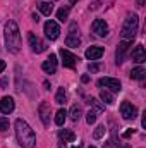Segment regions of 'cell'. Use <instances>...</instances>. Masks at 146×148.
Returning <instances> with one entry per match:
<instances>
[{
	"instance_id": "cb8c5ba5",
	"label": "cell",
	"mask_w": 146,
	"mask_h": 148,
	"mask_svg": "<svg viewBox=\"0 0 146 148\" xmlns=\"http://www.w3.org/2000/svg\"><path fill=\"white\" fill-rule=\"evenodd\" d=\"M79 117H81V107L79 105H72V109H71V119L72 121H79Z\"/></svg>"
},
{
	"instance_id": "d6a6232c",
	"label": "cell",
	"mask_w": 146,
	"mask_h": 148,
	"mask_svg": "<svg viewBox=\"0 0 146 148\" xmlns=\"http://www.w3.org/2000/svg\"><path fill=\"white\" fill-rule=\"evenodd\" d=\"M72 148H81V147H72Z\"/></svg>"
},
{
	"instance_id": "6da1fadb",
	"label": "cell",
	"mask_w": 146,
	"mask_h": 148,
	"mask_svg": "<svg viewBox=\"0 0 146 148\" xmlns=\"http://www.w3.org/2000/svg\"><path fill=\"white\" fill-rule=\"evenodd\" d=\"M16 140H17V143H19L21 148H35V145H36V134H35V131L23 119L16 121Z\"/></svg>"
},
{
	"instance_id": "2e32d148",
	"label": "cell",
	"mask_w": 146,
	"mask_h": 148,
	"mask_svg": "<svg viewBox=\"0 0 146 148\" xmlns=\"http://www.w3.org/2000/svg\"><path fill=\"white\" fill-rule=\"evenodd\" d=\"M59 138H60L64 143H71V141L76 140V134H74V131H71V129H60Z\"/></svg>"
},
{
	"instance_id": "277c9868",
	"label": "cell",
	"mask_w": 146,
	"mask_h": 148,
	"mask_svg": "<svg viewBox=\"0 0 146 148\" xmlns=\"http://www.w3.org/2000/svg\"><path fill=\"white\" fill-rule=\"evenodd\" d=\"M98 86L108 90V91H112V93H119V91L122 90L120 81H119V79H113V77H102V79L98 81Z\"/></svg>"
},
{
	"instance_id": "5bb4252c",
	"label": "cell",
	"mask_w": 146,
	"mask_h": 148,
	"mask_svg": "<svg viewBox=\"0 0 146 148\" xmlns=\"http://www.w3.org/2000/svg\"><path fill=\"white\" fill-rule=\"evenodd\" d=\"M103 53H105V48H103V47H89V48L86 50V59H89V60H98V59H102Z\"/></svg>"
},
{
	"instance_id": "7c38bea8",
	"label": "cell",
	"mask_w": 146,
	"mask_h": 148,
	"mask_svg": "<svg viewBox=\"0 0 146 148\" xmlns=\"http://www.w3.org/2000/svg\"><path fill=\"white\" fill-rule=\"evenodd\" d=\"M41 69H43L46 74H55V71H57V57L52 53V55L41 64Z\"/></svg>"
},
{
	"instance_id": "9c48e42d",
	"label": "cell",
	"mask_w": 146,
	"mask_h": 148,
	"mask_svg": "<svg viewBox=\"0 0 146 148\" xmlns=\"http://www.w3.org/2000/svg\"><path fill=\"white\" fill-rule=\"evenodd\" d=\"M28 40H29V45H31V50L35 52V53H41V52H45V48H46V45L40 40V38L35 35V33H28Z\"/></svg>"
},
{
	"instance_id": "f1b7e54d",
	"label": "cell",
	"mask_w": 146,
	"mask_h": 148,
	"mask_svg": "<svg viewBox=\"0 0 146 148\" xmlns=\"http://www.w3.org/2000/svg\"><path fill=\"white\" fill-rule=\"evenodd\" d=\"M81 81H83V83H88V81H89V76H83Z\"/></svg>"
},
{
	"instance_id": "e575fe53",
	"label": "cell",
	"mask_w": 146,
	"mask_h": 148,
	"mask_svg": "<svg viewBox=\"0 0 146 148\" xmlns=\"http://www.w3.org/2000/svg\"><path fill=\"white\" fill-rule=\"evenodd\" d=\"M60 148H65V147H60Z\"/></svg>"
},
{
	"instance_id": "83f0119b",
	"label": "cell",
	"mask_w": 146,
	"mask_h": 148,
	"mask_svg": "<svg viewBox=\"0 0 146 148\" xmlns=\"http://www.w3.org/2000/svg\"><path fill=\"white\" fill-rule=\"evenodd\" d=\"M132 134H134V129H127V131L124 133V138H131Z\"/></svg>"
},
{
	"instance_id": "ba28073f",
	"label": "cell",
	"mask_w": 146,
	"mask_h": 148,
	"mask_svg": "<svg viewBox=\"0 0 146 148\" xmlns=\"http://www.w3.org/2000/svg\"><path fill=\"white\" fill-rule=\"evenodd\" d=\"M60 57H62L64 66H65V67H69V69L76 67V64H77V60H79L74 53H71V52H69V50H65V48H60Z\"/></svg>"
},
{
	"instance_id": "484cf974",
	"label": "cell",
	"mask_w": 146,
	"mask_h": 148,
	"mask_svg": "<svg viewBox=\"0 0 146 148\" xmlns=\"http://www.w3.org/2000/svg\"><path fill=\"white\" fill-rule=\"evenodd\" d=\"M9 129V119L7 117H0V133H5Z\"/></svg>"
},
{
	"instance_id": "52a82bcc",
	"label": "cell",
	"mask_w": 146,
	"mask_h": 148,
	"mask_svg": "<svg viewBox=\"0 0 146 148\" xmlns=\"http://www.w3.org/2000/svg\"><path fill=\"white\" fill-rule=\"evenodd\" d=\"M38 114H40L41 122H43L45 126H48V124H50V115H52V107H50V103H48V102H41L40 107H38Z\"/></svg>"
},
{
	"instance_id": "d4e9b609",
	"label": "cell",
	"mask_w": 146,
	"mask_h": 148,
	"mask_svg": "<svg viewBox=\"0 0 146 148\" xmlns=\"http://www.w3.org/2000/svg\"><path fill=\"white\" fill-rule=\"evenodd\" d=\"M105 126H98L96 129H95V133H93V138L95 140H100V138H103V134H105Z\"/></svg>"
},
{
	"instance_id": "9a60e30c",
	"label": "cell",
	"mask_w": 146,
	"mask_h": 148,
	"mask_svg": "<svg viewBox=\"0 0 146 148\" xmlns=\"http://www.w3.org/2000/svg\"><path fill=\"white\" fill-rule=\"evenodd\" d=\"M132 60L138 62V64H143V62L146 60V50H145V47H143L141 43L134 47V50H132Z\"/></svg>"
},
{
	"instance_id": "836d02e7",
	"label": "cell",
	"mask_w": 146,
	"mask_h": 148,
	"mask_svg": "<svg viewBox=\"0 0 146 148\" xmlns=\"http://www.w3.org/2000/svg\"><path fill=\"white\" fill-rule=\"evenodd\" d=\"M89 148H96V147H89Z\"/></svg>"
},
{
	"instance_id": "3957f363",
	"label": "cell",
	"mask_w": 146,
	"mask_h": 148,
	"mask_svg": "<svg viewBox=\"0 0 146 148\" xmlns=\"http://www.w3.org/2000/svg\"><path fill=\"white\" fill-rule=\"evenodd\" d=\"M138 26H139V17L138 14H129L127 19L124 21V26L120 29V36L124 40H132L138 33Z\"/></svg>"
},
{
	"instance_id": "ac0fdd59",
	"label": "cell",
	"mask_w": 146,
	"mask_h": 148,
	"mask_svg": "<svg viewBox=\"0 0 146 148\" xmlns=\"http://www.w3.org/2000/svg\"><path fill=\"white\" fill-rule=\"evenodd\" d=\"M146 77V71L143 67H134L131 71V79H138V81H143Z\"/></svg>"
},
{
	"instance_id": "44dd1931",
	"label": "cell",
	"mask_w": 146,
	"mask_h": 148,
	"mask_svg": "<svg viewBox=\"0 0 146 148\" xmlns=\"http://www.w3.org/2000/svg\"><path fill=\"white\" fill-rule=\"evenodd\" d=\"M55 102H57L59 105H62V103L67 102V93H65L64 88H59V91H57V95H55Z\"/></svg>"
},
{
	"instance_id": "1f68e13d",
	"label": "cell",
	"mask_w": 146,
	"mask_h": 148,
	"mask_svg": "<svg viewBox=\"0 0 146 148\" xmlns=\"http://www.w3.org/2000/svg\"><path fill=\"white\" fill-rule=\"evenodd\" d=\"M76 2H79V0H71V3H76Z\"/></svg>"
},
{
	"instance_id": "8992f818",
	"label": "cell",
	"mask_w": 146,
	"mask_h": 148,
	"mask_svg": "<svg viewBox=\"0 0 146 148\" xmlns=\"http://www.w3.org/2000/svg\"><path fill=\"white\" fill-rule=\"evenodd\" d=\"M59 35H60V28H59V24L55 23V21H46L45 23V36L48 38V40H57L59 38Z\"/></svg>"
},
{
	"instance_id": "f546056e",
	"label": "cell",
	"mask_w": 146,
	"mask_h": 148,
	"mask_svg": "<svg viewBox=\"0 0 146 148\" xmlns=\"http://www.w3.org/2000/svg\"><path fill=\"white\" fill-rule=\"evenodd\" d=\"M3 69H5V62H3V60H0V73H2Z\"/></svg>"
},
{
	"instance_id": "d6986e66",
	"label": "cell",
	"mask_w": 146,
	"mask_h": 148,
	"mask_svg": "<svg viewBox=\"0 0 146 148\" xmlns=\"http://www.w3.org/2000/svg\"><path fill=\"white\" fill-rule=\"evenodd\" d=\"M65 45H67V47H72V48H76V47H79V45H81V40H79V36H77V35H69V36L65 38Z\"/></svg>"
},
{
	"instance_id": "4316f807",
	"label": "cell",
	"mask_w": 146,
	"mask_h": 148,
	"mask_svg": "<svg viewBox=\"0 0 146 148\" xmlns=\"http://www.w3.org/2000/svg\"><path fill=\"white\" fill-rule=\"evenodd\" d=\"M100 69H102V64H98V62H93V64L88 66V71L89 73H98Z\"/></svg>"
},
{
	"instance_id": "7402d4cb",
	"label": "cell",
	"mask_w": 146,
	"mask_h": 148,
	"mask_svg": "<svg viewBox=\"0 0 146 148\" xmlns=\"http://www.w3.org/2000/svg\"><path fill=\"white\" fill-rule=\"evenodd\" d=\"M100 98H102V102H105V103H108V105L113 103V95L110 93L108 90H102V91H100Z\"/></svg>"
},
{
	"instance_id": "5b68a950",
	"label": "cell",
	"mask_w": 146,
	"mask_h": 148,
	"mask_svg": "<svg viewBox=\"0 0 146 148\" xmlns=\"http://www.w3.org/2000/svg\"><path fill=\"white\" fill-rule=\"evenodd\" d=\"M120 115H122L124 119H127V121L136 119V117H138V109H136L131 102H122V103H120Z\"/></svg>"
},
{
	"instance_id": "4fadbf2b",
	"label": "cell",
	"mask_w": 146,
	"mask_h": 148,
	"mask_svg": "<svg viewBox=\"0 0 146 148\" xmlns=\"http://www.w3.org/2000/svg\"><path fill=\"white\" fill-rule=\"evenodd\" d=\"M14 109H16V103H14L12 97H3L0 100V112L2 114H10V112H14Z\"/></svg>"
},
{
	"instance_id": "4dcf8cb0",
	"label": "cell",
	"mask_w": 146,
	"mask_h": 148,
	"mask_svg": "<svg viewBox=\"0 0 146 148\" xmlns=\"http://www.w3.org/2000/svg\"><path fill=\"white\" fill-rule=\"evenodd\" d=\"M145 2H146V0H138V5H139V7H143V5H145Z\"/></svg>"
},
{
	"instance_id": "ffe728a7",
	"label": "cell",
	"mask_w": 146,
	"mask_h": 148,
	"mask_svg": "<svg viewBox=\"0 0 146 148\" xmlns=\"http://www.w3.org/2000/svg\"><path fill=\"white\" fill-rule=\"evenodd\" d=\"M65 115H67L65 109L57 110V114H55V124H57V126H64V122H65Z\"/></svg>"
},
{
	"instance_id": "603a6c76",
	"label": "cell",
	"mask_w": 146,
	"mask_h": 148,
	"mask_svg": "<svg viewBox=\"0 0 146 148\" xmlns=\"http://www.w3.org/2000/svg\"><path fill=\"white\" fill-rule=\"evenodd\" d=\"M69 10H71V7H62V9H59V10H57V19H59L60 23H64V21L69 17Z\"/></svg>"
},
{
	"instance_id": "e0dca14e",
	"label": "cell",
	"mask_w": 146,
	"mask_h": 148,
	"mask_svg": "<svg viewBox=\"0 0 146 148\" xmlns=\"http://www.w3.org/2000/svg\"><path fill=\"white\" fill-rule=\"evenodd\" d=\"M38 9H40V12H41L43 16H50V14L53 12V5H52L50 2H41V3H38Z\"/></svg>"
},
{
	"instance_id": "7a4b0ae2",
	"label": "cell",
	"mask_w": 146,
	"mask_h": 148,
	"mask_svg": "<svg viewBox=\"0 0 146 148\" xmlns=\"http://www.w3.org/2000/svg\"><path fill=\"white\" fill-rule=\"evenodd\" d=\"M21 33H19V26L16 21H9L5 24V47L9 52L16 53L21 50Z\"/></svg>"
},
{
	"instance_id": "30bf717a",
	"label": "cell",
	"mask_w": 146,
	"mask_h": 148,
	"mask_svg": "<svg viewBox=\"0 0 146 148\" xmlns=\"http://www.w3.org/2000/svg\"><path fill=\"white\" fill-rule=\"evenodd\" d=\"M129 47H131V40H126V41L119 43V47H117V52H115V62H117V66L124 62V57H126V53H127Z\"/></svg>"
},
{
	"instance_id": "8fae6325",
	"label": "cell",
	"mask_w": 146,
	"mask_h": 148,
	"mask_svg": "<svg viewBox=\"0 0 146 148\" xmlns=\"http://www.w3.org/2000/svg\"><path fill=\"white\" fill-rule=\"evenodd\" d=\"M93 33H96V36H107L108 35V26L103 19H95L93 23Z\"/></svg>"
}]
</instances>
